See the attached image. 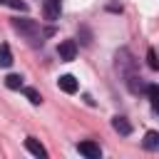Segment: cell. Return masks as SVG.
Segmentation results:
<instances>
[{"instance_id":"cell-3","label":"cell","mask_w":159,"mask_h":159,"mask_svg":"<svg viewBox=\"0 0 159 159\" xmlns=\"http://www.w3.org/2000/svg\"><path fill=\"white\" fill-rule=\"evenodd\" d=\"M60 10H62V0H45V5H42V17L50 20V22H55V20L60 17Z\"/></svg>"},{"instance_id":"cell-9","label":"cell","mask_w":159,"mask_h":159,"mask_svg":"<svg viewBox=\"0 0 159 159\" xmlns=\"http://www.w3.org/2000/svg\"><path fill=\"white\" fill-rule=\"evenodd\" d=\"M127 87L134 92V94H139V92H147V84L142 82V77H137L134 72H129L127 75Z\"/></svg>"},{"instance_id":"cell-5","label":"cell","mask_w":159,"mask_h":159,"mask_svg":"<svg viewBox=\"0 0 159 159\" xmlns=\"http://www.w3.org/2000/svg\"><path fill=\"white\" fill-rule=\"evenodd\" d=\"M117 67H122V72H124V75L134 72V60H132L129 50H119V52H117Z\"/></svg>"},{"instance_id":"cell-16","label":"cell","mask_w":159,"mask_h":159,"mask_svg":"<svg viewBox=\"0 0 159 159\" xmlns=\"http://www.w3.org/2000/svg\"><path fill=\"white\" fill-rule=\"evenodd\" d=\"M7 5H10V7H15V10H20V12H25V10H27V5H25V2H20V0H10Z\"/></svg>"},{"instance_id":"cell-15","label":"cell","mask_w":159,"mask_h":159,"mask_svg":"<svg viewBox=\"0 0 159 159\" xmlns=\"http://www.w3.org/2000/svg\"><path fill=\"white\" fill-rule=\"evenodd\" d=\"M147 65H149V70H159V55H157V50H147Z\"/></svg>"},{"instance_id":"cell-17","label":"cell","mask_w":159,"mask_h":159,"mask_svg":"<svg viewBox=\"0 0 159 159\" xmlns=\"http://www.w3.org/2000/svg\"><path fill=\"white\" fill-rule=\"evenodd\" d=\"M0 2H10V0H0Z\"/></svg>"},{"instance_id":"cell-2","label":"cell","mask_w":159,"mask_h":159,"mask_svg":"<svg viewBox=\"0 0 159 159\" xmlns=\"http://www.w3.org/2000/svg\"><path fill=\"white\" fill-rule=\"evenodd\" d=\"M12 27L20 30V32H25L30 40H37L40 37V27L35 22H30V20H12Z\"/></svg>"},{"instance_id":"cell-10","label":"cell","mask_w":159,"mask_h":159,"mask_svg":"<svg viewBox=\"0 0 159 159\" xmlns=\"http://www.w3.org/2000/svg\"><path fill=\"white\" fill-rule=\"evenodd\" d=\"M112 129L119 132L122 137H129V134H132V124H129L124 117H114V119H112Z\"/></svg>"},{"instance_id":"cell-12","label":"cell","mask_w":159,"mask_h":159,"mask_svg":"<svg viewBox=\"0 0 159 159\" xmlns=\"http://www.w3.org/2000/svg\"><path fill=\"white\" fill-rule=\"evenodd\" d=\"M147 94H149L152 109H154V112H159V84H147Z\"/></svg>"},{"instance_id":"cell-7","label":"cell","mask_w":159,"mask_h":159,"mask_svg":"<svg viewBox=\"0 0 159 159\" xmlns=\"http://www.w3.org/2000/svg\"><path fill=\"white\" fill-rule=\"evenodd\" d=\"M25 149H27L30 154L40 157V159H45V157H47V149H45V147H42V144H40L35 137H27V139H25Z\"/></svg>"},{"instance_id":"cell-13","label":"cell","mask_w":159,"mask_h":159,"mask_svg":"<svg viewBox=\"0 0 159 159\" xmlns=\"http://www.w3.org/2000/svg\"><path fill=\"white\" fill-rule=\"evenodd\" d=\"M5 87L7 89H20L22 87V77L20 75H7L5 77Z\"/></svg>"},{"instance_id":"cell-1","label":"cell","mask_w":159,"mask_h":159,"mask_svg":"<svg viewBox=\"0 0 159 159\" xmlns=\"http://www.w3.org/2000/svg\"><path fill=\"white\" fill-rule=\"evenodd\" d=\"M57 55H60L62 62H72V60L77 57V42H75V40H62V42L57 45Z\"/></svg>"},{"instance_id":"cell-14","label":"cell","mask_w":159,"mask_h":159,"mask_svg":"<svg viewBox=\"0 0 159 159\" xmlns=\"http://www.w3.org/2000/svg\"><path fill=\"white\" fill-rule=\"evenodd\" d=\"M22 92H25V97L30 99V104H40V102H42V97H40V92H37L35 87H25Z\"/></svg>"},{"instance_id":"cell-6","label":"cell","mask_w":159,"mask_h":159,"mask_svg":"<svg viewBox=\"0 0 159 159\" xmlns=\"http://www.w3.org/2000/svg\"><path fill=\"white\" fill-rule=\"evenodd\" d=\"M57 84H60V89L67 92V94H75V92L80 89V82H77L72 75H62V77L57 80Z\"/></svg>"},{"instance_id":"cell-11","label":"cell","mask_w":159,"mask_h":159,"mask_svg":"<svg viewBox=\"0 0 159 159\" xmlns=\"http://www.w3.org/2000/svg\"><path fill=\"white\" fill-rule=\"evenodd\" d=\"M10 65H12V50H10L7 42H2V45H0V67L7 70Z\"/></svg>"},{"instance_id":"cell-8","label":"cell","mask_w":159,"mask_h":159,"mask_svg":"<svg viewBox=\"0 0 159 159\" xmlns=\"http://www.w3.org/2000/svg\"><path fill=\"white\" fill-rule=\"evenodd\" d=\"M142 147L144 149H149V152H159V132H147L144 134V139H142Z\"/></svg>"},{"instance_id":"cell-4","label":"cell","mask_w":159,"mask_h":159,"mask_svg":"<svg viewBox=\"0 0 159 159\" xmlns=\"http://www.w3.org/2000/svg\"><path fill=\"white\" fill-rule=\"evenodd\" d=\"M77 149H80V154H84L87 159H99V157H102L99 144H97V142H89V139L80 142V144H77Z\"/></svg>"}]
</instances>
